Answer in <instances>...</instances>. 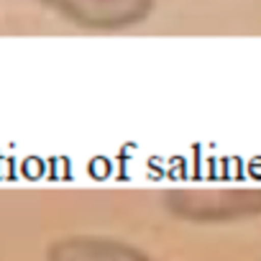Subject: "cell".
Returning a JSON list of instances; mask_svg holds the SVG:
<instances>
[{
  "instance_id": "7a4b0ae2",
  "label": "cell",
  "mask_w": 261,
  "mask_h": 261,
  "mask_svg": "<svg viewBox=\"0 0 261 261\" xmlns=\"http://www.w3.org/2000/svg\"><path fill=\"white\" fill-rule=\"evenodd\" d=\"M69 23L90 31H123L146 21L156 0H41Z\"/></svg>"
},
{
  "instance_id": "3957f363",
  "label": "cell",
  "mask_w": 261,
  "mask_h": 261,
  "mask_svg": "<svg viewBox=\"0 0 261 261\" xmlns=\"http://www.w3.org/2000/svg\"><path fill=\"white\" fill-rule=\"evenodd\" d=\"M44 261H159V258L115 236L69 233L49 243Z\"/></svg>"
},
{
  "instance_id": "6da1fadb",
  "label": "cell",
  "mask_w": 261,
  "mask_h": 261,
  "mask_svg": "<svg viewBox=\"0 0 261 261\" xmlns=\"http://www.w3.org/2000/svg\"><path fill=\"white\" fill-rule=\"evenodd\" d=\"M164 207L187 223H236L261 215V190H172Z\"/></svg>"
}]
</instances>
